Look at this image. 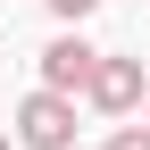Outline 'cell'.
I'll use <instances>...</instances> for the list:
<instances>
[{
	"instance_id": "obj_1",
	"label": "cell",
	"mask_w": 150,
	"mask_h": 150,
	"mask_svg": "<svg viewBox=\"0 0 150 150\" xmlns=\"http://www.w3.org/2000/svg\"><path fill=\"white\" fill-rule=\"evenodd\" d=\"M8 134H17V150H75V100H67V92H42V83H33L25 100H17Z\"/></svg>"
},
{
	"instance_id": "obj_2",
	"label": "cell",
	"mask_w": 150,
	"mask_h": 150,
	"mask_svg": "<svg viewBox=\"0 0 150 150\" xmlns=\"http://www.w3.org/2000/svg\"><path fill=\"white\" fill-rule=\"evenodd\" d=\"M142 100H150L142 59H125V50H100V67H92V83H83V108H100V117H142Z\"/></svg>"
},
{
	"instance_id": "obj_3",
	"label": "cell",
	"mask_w": 150,
	"mask_h": 150,
	"mask_svg": "<svg viewBox=\"0 0 150 150\" xmlns=\"http://www.w3.org/2000/svg\"><path fill=\"white\" fill-rule=\"evenodd\" d=\"M92 67H100V50H92L83 33H59V42L42 50V92H67V100H83Z\"/></svg>"
},
{
	"instance_id": "obj_4",
	"label": "cell",
	"mask_w": 150,
	"mask_h": 150,
	"mask_svg": "<svg viewBox=\"0 0 150 150\" xmlns=\"http://www.w3.org/2000/svg\"><path fill=\"white\" fill-rule=\"evenodd\" d=\"M42 8H50V17H59V25H67V33H75V25H83V17H92V8H100V0H42Z\"/></svg>"
},
{
	"instance_id": "obj_5",
	"label": "cell",
	"mask_w": 150,
	"mask_h": 150,
	"mask_svg": "<svg viewBox=\"0 0 150 150\" xmlns=\"http://www.w3.org/2000/svg\"><path fill=\"white\" fill-rule=\"evenodd\" d=\"M108 150H150V125H117V134H108Z\"/></svg>"
},
{
	"instance_id": "obj_6",
	"label": "cell",
	"mask_w": 150,
	"mask_h": 150,
	"mask_svg": "<svg viewBox=\"0 0 150 150\" xmlns=\"http://www.w3.org/2000/svg\"><path fill=\"white\" fill-rule=\"evenodd\" d=\"M0 150H17V134H0Z\"/></svg>"
},
{
	"instance_id": "obj_7",
	"label": "cell",
	"mask_w": 150,
	"mask_h": 150,
	"mask_svg": "<svg viewBox=\"0 0 150 150\" xmlns=\"http://www.w3.org/2000/svg\"><path fill=\"white\" fill-rule=\"evenodd\" d=\"M142 125H150V100H142Z\"/></svg>"
}]
</instances>
